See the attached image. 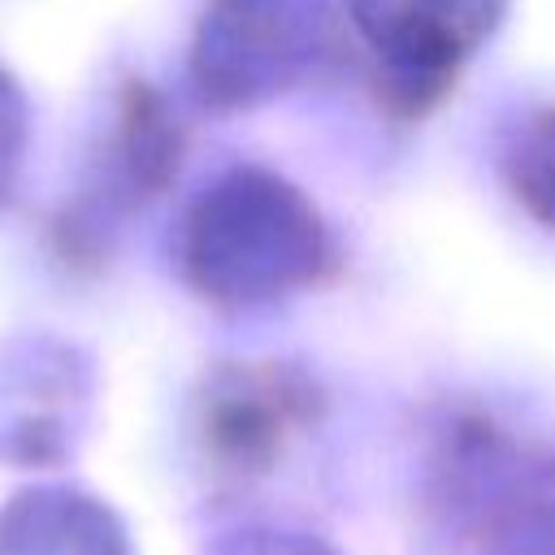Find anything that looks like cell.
<instances>
[{"label":"cell","mask_w":555,"mask_h":555,"mask_svg":"<svg viewBox=\"0 0 555 555\" xmlns=\"http://www.w3.org/2000/svg\"><path fill=\"white\" fill-rule=\"evenodd\" d=\"M507 0H347L382 74L377 91L399 113H425L499 26Z\"/></svg>","instance_id":"7a4b0ae2"},{"label":"cell","mask_w":555,"mask_h":555,"mask_svg":"<svg viewBox=\"0 0 555 555\" xmlns=\"http://www.w3.org/2000/svg\"><path fill=\"white\" fill-rule=\"evenodd\" d=\"M512 186L516 199H525L529 212L555 230V113L538 117L512 152Z\"/></svg>","instance_id":"5b68a950"},{"label":"cell","mask_w":555,"mask_h":555,"mask_svg":"<svg viewBox=\"0 0 555 555\" xmlns=\"http://www.w3.org/2000/svg\"><path fill=\"white\" fill-rule=\"evenodd\" d=\"M186 269L208 299H273L330 269V238L295 186L234 169L186 221Z\"/></svg>","instance_id":"6da1fadb"},{"label":"cell","mask_w":555,"mask_h":555,"mask_svg":"<svg viewBox=\"0 0 555 555\" xmlns=\"http://www.w3.org/2000/svg\"><path fill=\"white\" fill-rule=\"evenodd\" d=\"M312 416V386L278 364L225 369L204 399V447L221 473H264Z\"/></svg>","instance_id":"277c9868"},{"label":"cell","mask_w":555,"mask_h":555,"mask_svg":"<svg viewBox=\"0 0 555 555\" xmlns=\"http://www.w3.org/2000/svg\"><path fill=\"white\" fill-rule=\"evenodd\" d=\"M230 555H330V551L299 533H247Z\"/></svg>","instance_id":"52a82bcc"},{"label":"cell","mask_w":555,"mask_h":555,"mask_svg":"<svg viewBox=\"0 0 555 555\" xmlns=\"http://www.w3.org/2000/svg\"><path fill=\"white\" fill-rule=\"evenodd\" d=\"M321 39V0H217L195 52L204 95L221 104L273 95L317 61Z\"/></svg>","instance_id":"3957f363"},{"label":"cell","mask_w":555,"mask_h":555,"mask_svg":"<svg viewBox=\"0 0 555 555\" xmlns=\"http://www.w3.org/2000/svg\"><path fill=\"white\" fill-rule=\"evenodd\" d=\"M490 555H555V507L512 512L490 538Z\"/></svg>","instance_id":"8992f818"}]
</instances>
